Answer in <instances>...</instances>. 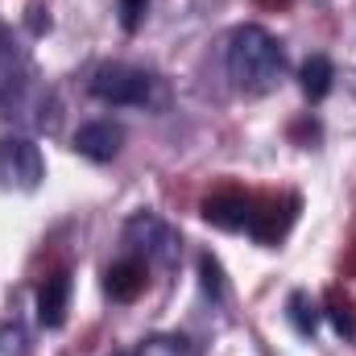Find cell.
I'll use <instances>...</instances> for the list:
<instances>
[{"mask_svg": "<svg viewBox=\"0 0 356 356\" xmlns=\"http://www.w3.org/2000/svg\"><path fill=\"white\" fill-rule=\"evenodd\" d=\"M286 75V50L261 25H241L228 38V79L245 95H266Z\"/></svg>", "mask_w": 356, "mask_h": 356, "instance_id": "cell-1", "label": "cell"}, {"mask_svg": "<svg viewBox=\"0 0 356 356\" xmlns=\"http://www.w3.org/2000/svg\"><path fill=\"white\" fill-rule=\"evenodd\" d=\"M124 245H129L133 257H145V266H162V269H170L178 261V253H182L178 232L162 220V216H154V211L129 216V224H124Z\"/></svg>", "mask_w": 356, "mask_h": 356, "instance_id": "cell-2", "label": "cell"}, {"mask_svg": "<svg viewBox=\"0 0 356 356\" xmlns=\"http://www.w3.org/2000/svg\"><path fill=\"white\" fill-rule=\"evenodd\" d=\"M91 95L104 99V104L141 108V104H149V95H154V79H149L145 71H137V67L112 63V67H99V71L91 75Z\"/></svg>", "mask_w": 356, "mask_h": 356, "instance_id": "cell-3", "label": "cell"}, {"mask_svg": "<svg viewBox=\"0 0 356 356\" xmlns=\"http://www.w3.org/2000/svg\"><path fill=\"white\" fill-rule=\"evenodd\" d=\"M46 178L42 149L29 137H0V182L13 191H38Z\"/></svg>", "mask_w": 356, "mask_h": 356, "instance_id": "cell-4", "label": "cell"}, {"mask_svg": "<svg viewBox=\"0 0 356 356\" xmlns=\"http://www.w3.org/2000/svg\"><path fill=\"white\" fill-rule=\"evenodd\" d=\"M120 145H124V129L112 120H91L75 133V149L91 162H112L120 154Z\"/></svg>", "mask_w": 356, "mask_h": 356, "instance_id": "cell-5", "label": "cell"}, {"mask_svg": "<svg viewBox=\"0 0 356 356\" xmlns=\"http://www.w3.org/2000/svg\"><path fill=\"white\" fill-rule=\"evenodd\" d=\"M67 307H71V273L58 269L38 290V319H42V327H63Z\"/></svg>", "mask_w": 356, "mask_h": 356, "instance_id": "cell-6", "label": "cell"}, {"mask_svg": "<svg viewBox=\"0 0 356 356\" xmlns=\"http://www.w3.org/2000/svg\"><path fill=\"white\" fill-rule=\"evenodd\" d=\"M203 216H207V224L228 228V232H236V228H249V224H253V207H249V199H245V195H211V199L203 203Z\"/></svg>", "mask_w": 356, "mask_h": 356, "instance_id": "cell-7", "label": "cell"}, {"mask_svg": "<svg viewBox=\"0 0 356 356\" xmlns=\"http://www.w3.org/2000/svg\"><path fill=\"white\" fill-rule=\"evenodd\" d=\"M141 290H145V266L137 257H124V261H116L108 269V294L116 302H133Z\"/></svg>", "mask_w": 356, "mask_h": 356, "instance_id": "cell-8", "label": "cell"}, {"mask_svg": "<svg viewBox=\"0 0 356 356\" xmlns=\"http://www.w3.org/2000/svg\"><path fill=\"white\" fill-rule=\"evenodd\" d=\"M332 79H336V71H332V63H327L323 54L307 58L302 71H298V83H302V95H307V99H323V95L332 91Z\"/></svg>", "mask_w": 356, "mask_h": 356, "instance_id": "cell-9", "label": "cell"}, {"mask_svg": "<svg viewBox=\"0 0 356 356\" xmlns=\"http://www.w3.org/2000/svg\"><path fill=\"white\" fill-rule=\"evenodd\" d=\"M133 356H199V348H195V340H186L178 332H166V336H149Z\"/></svg>", "mask_w": 356, "mask_h": 356, "instance_id": "cell-10", "label": "cell"}, {"mask_svg": "<svg viewBox=\"0 0 356 356\" xmlns=\"http://www.w3.org/2000/svg\"><path fill=\"white\" fill-rule=\"evenodd\" d=\"M290 323H294L298 336H315V327H319V307H315L307 294H294V298H290Z\"/></svg>", "mask_w": 356, "mask_h": 356, "instance_id": "cell-11", "label": "cell"}, {"mask_svg": "<svg viewBox=\"0 0 356 356\" xmlns=\"http://www.w3.org/2000/svg\"><path fill=\"white\" fill-rule=\"evenodd\" d=\"M13 83H17V50H13V38L0 25V95L13 91Z\"/></svg>", "mask_w": 356, "mask_h": 356, "instance_id": "cell-12", "label": "cell"}, {"mask_svg": "<svg viewBox=\"0 0 356 356\" xmlns=\"http://www.w3.org/2000/svg\"><path fill=\"white\" fill-rule=\"evenodd\" d=\"M199 273H203V290L220 298V294H224V273H220V261H216L211 253L199 257Z\"/></svg>", "mask_w": 356, "mask_h": 356, "instance_id": "cell-13", "label": "cell"}, {"mask_svg": "<svg viewBox=\"0 0 356 356\" xmlns=\"http://www.w3.org/2000/svg\"><path fill=\"white\" fill-rule=\"evenodd\" d=\"M327 315H332V323H336V332H340V336L356 340V315H353V302H348V298H344V302H332V307H327Z\"/></svg>", "mask_w": 356, "mask_h": 356, "instance_id": "cell-14", "label": "cell"}, {"mask_svg": "<svg viewBox=\"0 0 356 356\" xmlns=\"http://www.w3.org/2000/svg\"><path fill=\"white\" fill-rule=\"evenodd\" d=\"M145 8H149V0H120V25L133 33L145 21Z\"/></svg>", "mask_w": 356, "mask_h": 356, "instance_id": "cell-15", "label": "cell"}, {"mask_svg": "<svg viewBox=\"0 0 356 356\" xmlns=\"http://www.w3.org/2000/svg\"><path fill=\"white\" fill-rule=\"evenodd\" d=\"M21 348H25L21 327H0V356H21Z\"/></svg>", "mask_w": 356, "mask_h": 356, "instance_id": "cell-16", "label": "cell"}]
</instances>
